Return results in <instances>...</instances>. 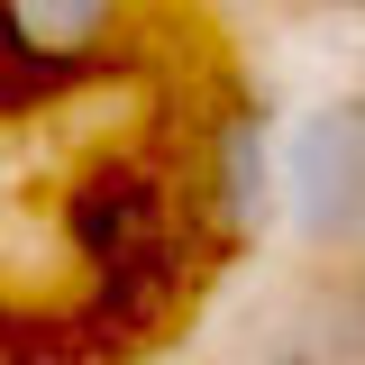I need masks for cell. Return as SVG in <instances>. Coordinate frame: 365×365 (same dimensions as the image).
<instances>
[{
    "label": "cell",
    "instance_id": "6da1fadb",
    "mask_svg": "<svg viewBox=\"0 0 365 365\" xmlns=\"http://www.w3.org/2000/svg\"><path fill=\"white\" fill-rule=\"evenodd\" d=\"M283 220L319 256L365 247V91L311 101L283 128Z\"/></svg>",
    "mask_w": 365,
    "mask_h": 365
},
{
    "label": "cell",
    "instance_id": "7a4b0ae2",
    "mask_svg": "<svg viewBox=\"0 0 365 365\" xmlns=\"http://www.w3.org/2000/svg\"><path fill=\"white\" fill-rule=\"evenodd\" d=\"M210 201H220L228 237H256V228L283 210V146H274L265 110H237L220 128V155H210Z\"/></svg>",
    "mask_w": 365,
    "mask_h": 365
},
{
    "label": "cell",
    "instance_id": "3957f363",
    "mask_svg": "<svg viewBox=\"0 0 365 365\" xmlns=\"http://www.w3.org/2000/svg\"><path fill=\"white\" fill-rule=\"evenodd\" d=\"M128 0H0V37L19 46L28 64H91L101 46L119 37Z\"/></svg>",
    "mask_w": 365,
    "mask_h": 365
}]
</instances>
